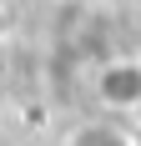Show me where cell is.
<instances>
[{
  "mask_svg": "<svg viewBox=\"0 0 141 146\" xmlns=\"http://www.w3.org/2000/svg\"><path fill=\"white\" fill-rule=\"evenodd\" d=\"M91 91H96L101 111H111V116L141 111V56H111V60H101Z\"/></svg>",
  "mask_w": 141,
  "mask_h": 146,
  "instance_id": "obj_1",
  "label": "cell"
},
{
  "mask_svg": "<svg viewBox=\"0 0 141 146\" xmlns=\"http://www.w3.org/2000/svg\"><path fill=\"white\" fill-rule=\"evenodd\" d=\"M66 146H136L131 141L126 126H116V121H86L76 131L66 136Z\"/></svg>",
  "mask_w": 141,
  "mask_h": 146,
  "instance_id": "obj_2",
  "label": "cell"
}]
</instances>
